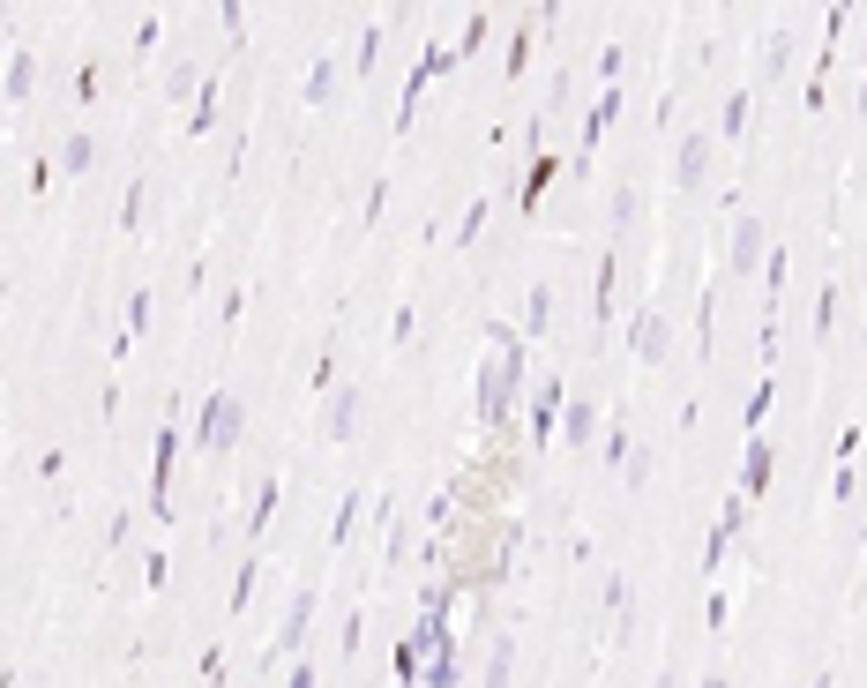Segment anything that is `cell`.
I'll return each instance as SVG.
<instances>
[{
    "label": "cell",
    "mask_w": 867,
    "mask_h": 688,
    "mask_svg": "<svg viewBox=\"0 0 867 688\" xmlns=\"http://www.w3.org/2000/svg\"><path fill=\"white\" fill-rule=\"evenodd\" d=\"M165 98H195V68H172L165 75Z\"/></svg>",
    "instance_id": "cell-11"
},
{
    "label": "cell",
    "mask_w": 867,
    "mask_h": 688,
    "mask_svg": "<svg viewBox=\"0 0 867 688\" xmlns=\"http://www.w3.org/2000/svg\"><path fill=\"white\" fill-rule=\"evenodd\" d=\"M554 322V285H531V307H524V330H546Z\"/></svg>",
    "instance_id": "cell-9"
},
{
    "label": "cell",
    "mask_w": 867,
    "mask_h": 688,
    "mask_svg": "<svg viewBox=\"0 0 867 688\" xmlns=\"http://www.w3.org/2000/svg\"><path fill=\"white\" fill-rule=\"evenodd\" d=\"M509 666H516V644H509V636H494V651H486L479 681H486V688H509Z\"/></svg>",
    "instance_id": "cell-6"
},
{
    "label": "cell",
    "mask_w": 867,
    "mask_h": 688,
    "mask_svg": "<svg viewBox=\"0 0 867 688\" xmlns=\"http://www.w3.org/2000/svg\"><path fill=\"white\" fill-rule=\"evenodd\" d=\"M703 688H725V681H718V674H711V681H703Z\"/></svg>",
    "instance_id": "cell-12"
},
{
    "label": "cell",
    "mask_w": 867,
    "mask_h": 688,
    "mask_svg": "<svg viewBox=\"0 0 867 688\" xmlns=\"http://www.w3.org/2000/svg\"><path fill=\"white\" fill-rule=\"evenodd\" d=\"M711 135H688V143H681V158H673V187H681V195H688V187H703V172H711Z\"/></svg>",
    "instance_id": "cell-4"
},
{
    "label": "cell",
    "mask_w": 867,
    "mask_h": 688,
    "mask_svg": "<svg viewBox=\"0 0 867 688\" xmlns=\"http://www.w3.org/2000/svg\"><path fill=\"white\" fill-rule=\"evenodd\" d=\"M60 165H68V172H90V165H98V143H90V135H68V143H60Z\"/></svg>",
    "instance_id": "cell-8"
},
{
    "label": "cell",
    "mask_w": 867,
    "mask_h": 688,
    "mask_svg": "<svg viewBox=\"0 0 867 688\" xmlns=\"http://www.w3.org/2000/svg\"><path fill=\"white\" fill-rule=\"evenodd\" d=\"M636 352H643V359L666 352V322H658V315H643V322H636Z\"/></svg>",
    "instance_id": "cell-10"
},
{
    "label": "cell",
    "mask_w": 867,
    "mask_h": 688,
    "mask_svg": "<svg viewBox=\"0 0 867 688\" xmlns=\"http://www.w3.org/2000/svg\"><path fill=\"white\" fill-rule=\"evenodd\" d=\"M755 255H763V225H755V217H740V225H733V247H725V262H733V270H755Z\"/></svg>",
    "instance_id": "cell-5"
},
{
    "label": "cell",
    "mask_w": 867,
    "mask_h": 688,
    "mask_svg": "<svg viewBox=\"0 0 867 688\" xmlns=\"http://www.w3.org/2000/svg\"><path fill=\"white\" fill-rule=\"evenodd\" d=\"M232 434H240V404H232V397H210V404H202L195 442H202V449H232Z\"/></svg>",
    "instance_id": "cell-3"
},
{
    "label": "cell",
    "mask_w": 867,
    "mask_h": 688,
    "mask_svg": "<svg viewBox=\"0 0 867 688\" xmlns=\"http://www.w3.org/2000/svg\"><path fill=\"white\" fill-rule=\"evenodd\" d=\"M516 374H524V359H516V344H501V359H486L479 367V412L501 419L516 404Z\"/></svg>",
    "instance_id": "cell-1"
},
{
    "label": "cell",
    "mask_w": 867,
    "mask_h": 688,
    "mask_svg": "<svg viewBox=\"0 0 867 688\" xmlns=\"http://www.w3.org/2000/svg\"><path fill=\"white\" fill-rule=\"evenodd\" d=\"M658 688H673V681H658Z\"/></svg>",
    "instance_id": "cell-13"
},
{
    "label": "cell",
    "mask_w": 867,
    "mask_h": 688,
    "mask_svg": "<svg viewBox=\"0 0 867 688\" xmlns=\"http://www.w3.org/2000/svg\"><path fill=\"white\" fill-rule=\"evenodd\" d=\"M359 419H367V389H359V382H344L337 397L322 404V419H314V427H322V442H352V434H359Z\"/></svg>",
    "instance_id": "cell-2"
},
{
    "label": "cell",
    "mask_w": 867,
    "mask_h": 688,
    "mask_svg": "<svg viewBox=\"0 0 867 688\" xmlns=\"http://www.w3.org/2000/svg\"><path fill=\"white\" fill-rule=\"evenodd\" d=\"M307 621H314V591H299V599H292V614H285V636H277V644H285V651H299V644H307Z\"/></svg>",
    "instance_id": "cell-7"
}]
</instances>
